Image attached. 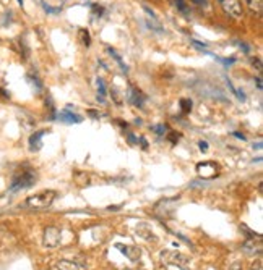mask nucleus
Here are the masks:
<instances>
[{"mask_svg":"<svg viewBox=\"0 0 263 270\" xmlns=\"http://www.w3.org/2000/svg\"><path fill=\"white\" fill-rule=\"evenodd\" d=\"M55 196L57 193L49 190V191H43V193H38L34 196H29L26 199V207L29 209H34V211H41V209H47L50 204L55 201Z\"/></svg>","mask_w":263,"mask_h":270,"instance_id":"nucleus-1","label":"nucleus"},{"mask_svg":"<svg viewBox=\"0 0 263 270\" xmlns=\"http://www.w3.org/2000/svg\"><path fill=\"white\" fill-rule=\"evenodd\" d=\"M36 181V172L24 167V169L17 173L13 178V183H12V191H17V190H24V188H29L31 185H34Z\"/></svg>","mask_w":263,"mask_h":270,"instance_id":"nucleus-2","label":"nucleus"},{"mask_svg":"<svg viewBox=\"0 0 263 270\" xmlns=\"http://www.w3.org/2000/svg\"><path fill=\"white\" fill-rule=\"evenodd\" d=\"M62 241V231L59 227H47L43 235V244L45 248H57Z\"/></svg>","mask_w":263,"mask_h":270,"instance_id":"nucleus-3","label":"nucleus"},{"mask_svg":"<svg viewBox=\"0 0 263 270\" xmlns=\"http://www.w3.org/2000/svg\"><path fill=\"white\" fill-rule=\"evenodd\" d=\"M161 259H163V262L171 264V266H177V267H180L184 270H190V267H187V266H189V259H187L184 254H180V252L166 251V252H163Z\"/></svg>","mask_w":263,"mask_h":270,"instance_id":"nucleus-4","label":"nucleus"},{"mask_svg":"<svg viewBox=\"0 0 263 270\" xmlns=\"http://www.w3.org/2000/svg\"><path fill=\"white\" fill-rule=\"evenodd\" d=\"M221 8L224 10L227 15L232 18H241L242 17V5L239 0H218Z\"/></svg>","mask_w":263,"mask_h":270,"instance_id":"nucleus-5","label":"nucleus"},{"mask_svg":"<svg viewBox=\"0 0 263 270\" xmlns=\"http://www.w3.org/2000/svg\"><path fill=\"white\" fill-rule=\"evenodd\" d=\"M197 173L201 176V178H215L218 176V167H216V164H213V162H200L198 165H197Z\"/></svg>","mask_w":263,"mask_h":270,"instance_id":"nucleus-6","label":"nucleus"},{"mask_svg":"<svg viewBox=\"0 0 263 270\" xmlns=\"http://www.w3.org/2000/svg\"><path fill=\"white\" fill-rule=\"evenodd\" d=\"M57 270H87V264L78 262V261H68V259H62L55 264Z\"/></svg>","mask_w":263,"mask_h":270,"instance_id":"nucleus-7","label":"nucleus"},{"mask_svg":"<svg viewBox=\"0 0 263 270\" xmlns=\"http://www.w3.org/2000/svg\"><path fill=\"white\" fill-rule=\"evenodd\" d=\"M242 251H244L245 254H249V256H252V254L262 252V243H260V239H255V238L245 239L244 244H242Z\"/></svg>","mask_w":263,"mask_h":270,"instance_id":"nucleus-8","label":"nucleus"},{"mask_svg":"<svg viewBox=\"0 0 263 270\" xmlns=\"http://www.w3.org/2000/svg\"><path fill=\"white\" fill-rule=\"evenodd\" d=\"M57 118L62 121V123H68V125L80 123V121H82V116L73 114V112H70V110H60L57 114Z\"/></svg>","mask_w":263,"mask_h":270,"instance_id":"nucleus-9","label":"nucleus"},{"mask_svg":"<svg viewBox=\"0 0 263 270\" xmlns=\"http://www.w3.org/2000/svg\"><path fill=\"white\" fill-rule=\"evenodd\" d=\"M45 131H38L34 133L31 137H29V149L31 151H39L41 149V141H43V135Z\"/></svg>","mask_w":263,"mask_h":270,"instance_id":"nucleus-10","label":"nucleus"},{"mask_svg":"<svg viewBox=\"0 0 263 270\" xmlns=\"http://www.w3.org/2000/svg\"><path fill=\"white\" fill-rule=\"evenodd\" d=\"M129 96H130V97H129V100H130V102H132V104H133V105H138V107H140L141 104H143V100H145V99L141 97V94H140V93H138V91H136V89H133V88H132V89H130V94H129Z\"/></svg>","mask_w":263,"mask_h":270,"instance_id":"nucleus-11","label":"nucleus"},{"mask_svg":"<svg viewBox=\"0 0 263 270\" xmlns=\"http://www.w3.org/2000/svg\"><path fill=\"white\" fill-rule=\"evenodd\" d=\"M117 248H119V249H122V251H124V254H125V256H127V257L130 259V261H136V259H138V257L135 256V254H132V252H140V251H138V249H136V248H130V246H122V244H117Z\"/></svg>","mask_w":263,"mask_h":270,"instance_id":"nucleus-12","label":"nucleus"},{"mask_svg":"<svg viewBox=\"0 0 263 270\" xmlns=\"http://www.w3.org/2000/svg\"><path fill=\"white\" fill-rule=\"evenodd\" d=\"M171 2H173V5L177 10H179L180 13L189 15V5H187L185 0H171Z\"/></svg>","mask_w":263,"mask_h":270,"instance_id":"nucleus-13","label":"nucleus"},{"mask_svg":"<svg viewBox=\"0 0 263 270\" xmlns=\"http://www.w3.org/2000/svg\"><path fill=\"white\" fill-rule=\"evenodd\" d=\"M247 7L254 12H262V5H263V0H245Z\"/></svg>","mask_w":263,"mask_h":270,"instance_id":"nucleus-14","label":"nucleus"},{"mask_svg":"<svg viewBox=\"0 0 263 270\" xmlns=\"http://www.w3.org/2000/svg\"><path fill=\"white\" fill-rule=\"evenodd\" d=\"M96 88H98V94H99V97H101V99H104V97H106V84H104L103 78H98V79H96Z\"/></svg>","mask_w":263,"mask_h":270,"instance_id":"nucleus-15","label":"nucleus"},{"mask_svg":"<svg viewBox=\"0 0 263 270\" xmlns=\"http://www.w3.org/2000/svg\"><path fill=\"white\" fill-rule=\"evenodd\" d=\"M180 105H182V110H184V112H189V110L192 109V100L182 99V100H180Z\"/></svg>","mask_w":263,"mask_h":270,"instance_id":"nucleus-16","label":"nucleus"},{"mask_svg":"<svg viewBox=\"0 0 263 270\" xmlns=\"http://www.w3.org/2000/svg\"><path fill=\"white\" fill-rule=\"evenodd\" d=\"M200 151L201 152H206V151H208V142H205V141H200Z\"/></svg>","mask_w":263,"mask_h":270,"instance_id":"nucleus-17","label":"nucleus"},{"mask_svg":"<svg viewBox=\"0 0 263 270\" xmlns=\"http://www.w3.org/2000/svg\"><path fill=\"white\" fill-rule=\"evenodd\" d=\"M153 130L156 131V133L163 135V133H164V131H166V126H163V125H161V126H153Z\"/></svg>","mask_w":263,"mask_h":270,"instance_id":"nucleus-18","label":"nucleus"},{"mask_svg":"<svg viewBox=\"0 0 263 270\" xmlns=\"http://www.w3.org/2000/svg\"><path fill=\"white\" fill-rule=\"evenodd\" d=\"M252 270H262V261H260V259L257 262L252 264Z\"/></svg>","mask_w":263,"mask_h":270,"instance_id":"nucleus-19","label":"nucleus"},{"mask_svg":"<svg viewBox=\"0 0 263 270\" xmlns=\"http://www.w3.org/2000/svg\"><path fill=\"white\" fill-rule=\"evenodd\" d=\"M82 33H83V38H85V45L89 47V34H88V31H82Z\"/></svg>","mask_w":263,"mask_h":270,"instance_id":"nucleus-20","label":"nucleus"},{"mask_svg":"<svg viewBox=\"0 0 263 270\" xmlns=\"http://www.w3.org/2000/svg\"><path fill=\"white\" fill-rule=\"evenodd\" d=\"M229 270H242V267H241V264H239V262H236V264H232Z\"/></svg>","mask_w":263,"mask_h":270,"instance_id":"nucleus-21","label":"nucleus"},{"mask_svg":"<svg viewBox=\"0 0 263 270\" xmlns=\"http://www.w3.org/2000/svg\"><path fill=\"white\" fill-rule=\"evenodd\" d=\"M257 86H259V89H262V79L257 78Z\"/></svg>","mask_w":263,"mask_h":270,"instance_id":"nucleus-22","label":"nucleus"}]
</instances>
